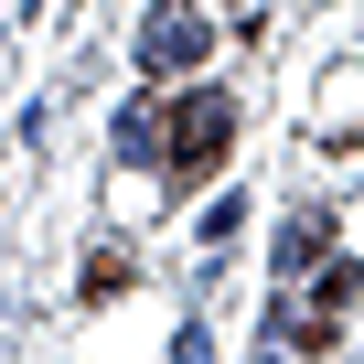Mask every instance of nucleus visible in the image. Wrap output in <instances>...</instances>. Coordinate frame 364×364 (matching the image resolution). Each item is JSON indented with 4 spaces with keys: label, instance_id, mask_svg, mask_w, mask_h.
Instances as JSON below:
<instances>
[{
    "label": "nucleus",
    "instance_id": "obj_4",
    "mask_svg": "<svg viewBox=\"0 0 364 364\" xmlns=\"http://www.w3.org/2000/svg\"><path fill=\"white\" fill-rule=\"evenodd\" d=\"M118 150H129V161H161V150H171V129H161L150 107H129V118H118Z\"/></svg>",
    "mask_w": 364,
    "mask_h": 364
},
{
    "label": "nucleus",
    "instance_id": "obj_2",
    "mask_svg": "<svg viewBox=\"0 0 364 364\" xmlns=\"http://www.w3.org/2000/svg\"><path fill=\"white\" fill-rule=\"evenodd\" d=\"M204 54H215V22L193 11V0H161L150 33H139V65H150V75H193Z\"/></svg>",
    "mask_w": 364,
    "mask_h": 364
},
{
    "label": "nucleus",
    "instance_id": "obj_1",
    "mask_svg": "<svg viewBox=\"0 0 364 364\" xmlns=\"http://www.w3.org/2000/svg\"><path fill=\"white\" fill-rule=\"evenodd\" d=\"M225 139H236V97L193 86V97L171 107V171H182V182H215V171H225Z\"/></svg>",
    "mask_w": 364,
    "mask_h": 364
},
{
    "label": "nucleus",
    "instance_id": "obj_3",
    "mask_svg": "<svg viewBox=\"0 0 364 364\" xmlns=\"http://www.w3.org/2000/svg\"><path fill=\"white\" fill-rule=\"evenodd\" d=\"M321 247H332V215H289L279 225V268H311Z\"/></svg>",
    "mask_w": 364,
    "mask_h": 364
},
{
    "label": "nucleus",
    "instance_id": "obj_5",
    "mask_svg": "<svg viewBox=\"0 0 364 364\" xmlns=\"http://www.w3.org/2000/svg\"><path fill=\"white\" fill-rule=\"evenodd\" d=\"M118 289H129V247H97L86 257V300H118Z\"/></svg>",
    "mask_w": 364,
    "mask_h": 364
}]
</instances>
